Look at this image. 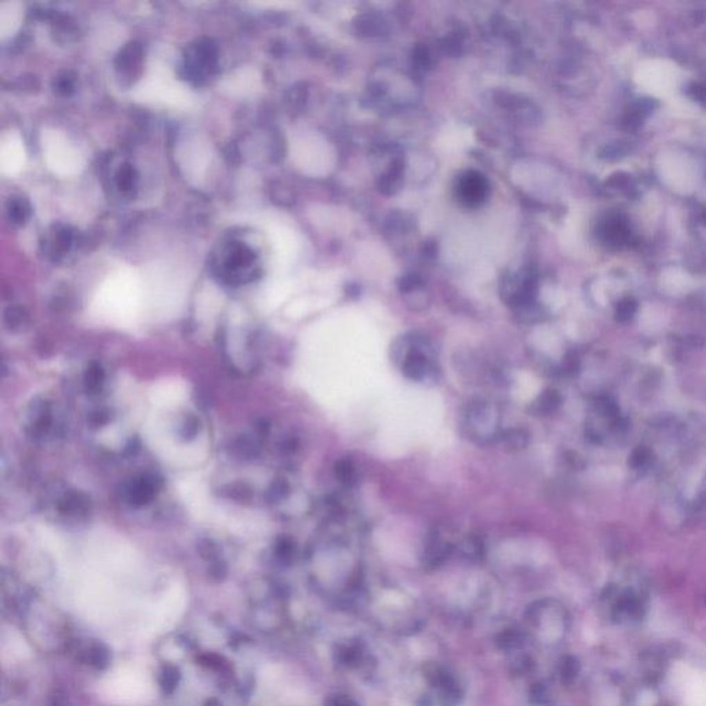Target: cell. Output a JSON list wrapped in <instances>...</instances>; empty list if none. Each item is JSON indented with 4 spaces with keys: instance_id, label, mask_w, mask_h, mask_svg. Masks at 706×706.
Segmentation results:
<instances>
[{
    "instance_id": "obj_11",
    "label": "cell",
    "mask_w": 706,
    "mask_h": 706,
    "mask_svg": "<svg viewBox=\"0 0 706 706\" xmlns=\"http://www.w3.org/2000/svg\"><path fill=\"white\" fill-rule=\"evenodd\" d=\"M498 442L502 444L505 450L511 453L522 451L527 449V446L530 444V433L523 428L504 429Z\"/></svg>"
},
{
    "instance_id": "obj_20",
    "label": "cell",
    "mask_w": 706,
    "mask_h": 706,
    "mask_svg": "<svg viewBox=\"0 0 706 706\" xmlns=\"http://www.w3.org/2000/svg\"><path fill=\"white\" fill-rule=\"evenodd\" d=\"M644 118H645V116H643V115H641V113H640V112H639V111L633 106V108L629 111L628 113L624 116V119H623V122H621V127H623L624 130H627V131H636V130L641 126V123H643Z\"/></svg>"
},
{
    "instance_id": "obj_7",
    "label": "cell",
    "mask_w": 706,
    "mask_h": 706,
    "mask_svg": "<svg viewBox=\"0 0 706 706\" xmlns=\"http://www.w3.org/2000/svg\"><path fill=\"white\" fill-rule=\"evenodd\" d=\"M488 181L486 177L476 171H468L458 179L457 195L467 206H477L488 196Z\"/></svg>"
},
{
    "instance_id": "obj_13",
    "label": "cell",
    "mask_w": 706,
    "mask_h": 706,
    "mask_svg": "<svg viewBox=\"0 0 706 706\" xmlns=\"http://www.w3.org/2000/svg\"><path fill=\"white\" fill-rule=\"evenodd\" d=\"M60 511L65 515H83L90 511V499L81 492L65 494L60 501Z\"/></svg>"
},
{
    "instance_id": "obj_9",
    "label": "cell",
    "mask_w": 706,
    "mask_h": 706,
    "mask_svg": "<svg viewBox=\"0 0 706 706\" xmlns=\"http://www.w3.org/2000/svg\"><path fill=\"white\" fill-rule=\"evenodd\" d=\"M159 480L150 474H141L134 477L126 484L125 495L133 506H144L150 504L159 490Z\"/></svg>"
},
{
    "instance_id": "obj_3",
    "label": "cell",
    "mask_w": 706,
    "mask_h": 706,
    "mask_svg": "<svg viewBox=\"0 0 706 706\" xmlns=\"http://www.w3.org/2000/svg\"><path fill=\"white\" fill-rule=\"evenodd\" d=\"M42 152L46 166L60 177L77 175L83 168V157L68 137L56 130L45 129L42 133Z\"/></svg>"
},
{
    "instance_id": "obj_21",
    "label": "cell",
    "mask_w": 706,
    "mask_h": 706,
    "mask_svg": "<svg viewBox=\"0 0 706 706\" xmlns=\"http://www.w3.org/2000/svg\"><path fill=\"white\" fill-rule=\"evenodd\" d=\"M287 491H289V484L286 481H283V480H278L269 488L268 499L272 501V502L282 501L287 495Z\"/></svg>"
},
{
    "instance_id": "obj_1",
    "label": "cell",
    "mask_w": 706,
    "mask_h": 706,
    "mask_svg": "<svg viewBox=\"0 0 706 706\" xmlns=\"http://www.w3.org/2000/svg\"><path fill=\"white\" fill-rule=\"evenodd\" d=\"M391 352L393 363L408 381L431 385L439 380L436 349L424 334L408 332L399 337L393 342Z\"/></svg>"
},
{
    "instance_id": "obj_8",
    "label": "cell",
    "mask_w": 706,
    "mask_h": 706,
    "mask_svg": "<svg viewBox=\"0 0 706 706\" xmlns=\"http://www.w3.org/2000/svg\"><path fill=\"white\" fill-rule=\"evenodd\" d=\"M444 530V527H435L428 534L424 547V561L426 565H439L454 549L456 544Z\"/></svg>"
},
{
    "instance_id": "obj_15",
    "label": "cell",
    "mask_w": 706,
    "mask_h": 706,
    "mask_svg": "<svg viewBox=\"0 0 706 706\" xmlns=\"http://www.w3.org/2000/svg\"><path fill=\"white\" fill-rule=\"evenodd\" d=\"M457 547L461 552V554L468 559H480L484 553V543H483L481 537H479L476 534L465 536L457 544Z\"/></svg>"
},
{
    "instance_id": "obj_27",
    "label": "cell",
    "mask_w": 706,
    "mask_h": 706,
    "mask_svg": "<svg viewBox=\"0 0 706 706\" xmlns=\"http://www.w3.org/2000/svg\"><path fill=\"white\" fill-rule=\"evenodd\" d=\"M704 223H705V225H706V211H705V213H704Z\"/></svg>"
},
{
    "instance_id": "obj_25",
    "label": "cell",
    "mask_w": 706,
    "mask_h": 706,
    "mask_svg": "<svg viewBox=\"0 0 706 706\" xmlns=\"http://www.w3.org/2000/svg\"><path fill=\"white\" fill-rule=\"evenodd\" d=\"M326 706H358V704L346 696H334L328 698Z\"/></svg>"
},
{
    "instance_id": "obj_2",
    "label": "cell",
    "mask_w": 706,
    "mask_h": 706,
    "mask_svg": "<svg viewBox=\"0 0 706 706\" xmlns=\"http://www.w3.org/2000/svg\"><path fill=\"white\" fill-rule=\"evenodd\" d=\"M463 429L465 436L477 446L497 443L504 431L498 404L481 397L471 400L463 412Z\"/></svg>"
},
{
    "instance_id": "obj_24",
    "label": "cell",
    "mask_w": 706,
    "mask_h": 706,
    "mask_svg": "<svg viewBox=\"0 0 706 706\" xmlns=\"http://www.w3.org/2000/svg\"><path fill=\"white\" fill-rule=\"evenodd\" d=\"M689 94L698 102L706 104V86L701 83L691 84V88L689 90Z\"/></svg>"
},
{
    "instance_id": "obj_10",
    "label": "cell",
    "mask_w": 706,
    "mask_h": 706,
    "mask_svg": "<svg viewBox=\"0 0 706 706\" xmlns=\"http://www.w3.org/2000/svg\"><path fill=\"white\" fill-rule=\"evenodd\" d=\"M24 11L18 1H4L0 4V38L11 36L19 26Z\"/></svg>"
},
{
    "instance_id": "obj_6",
    "label": "cell",
    "mask_w": 706,
    "mask_h": 706,
    "mask_svg": "<svg viewBox=\"0 0 706 706\" xmlns=\"http://www.w3.org/2000/svg\"><path fill=\"white\" fill-rule=\"evenodd\" d=\"M25 145L18 131L10 130L0 141V168L7 175L18 174L25 164Z\"/></svg>"
},
{
    "instance_id": "obj_23",
    "label": "cell",
    "mask_w": 706,
    "mask_h": 706,
    "mask_svg": "<svg viewBox=\"0 0 706 706\" xmlns=\"http://www.w3.org/2000/svg\"><path fill=\"white\" fill-rule=\"evenodd\" d=\"M239 78L240 79L232 78V81H235V83H234V84H230V86H228V88H232V91L239 90V88L241 87V77H239ZM243 79H244V86H246V87H248V88H251L252 86L255 87V80L258 78H255V77H254V72H252V71H250V72L243 71Z\"/></svg>"
},
{
    "instance_id": "obj_22",
    "label": "cell",
    "mask_w": 706,
    "mask_h": 706,
    "mask_svg": "<svg viewBox=\"0 0 706 706\" xmlns=\"http://www.w3.org/2000/svg\"><path fill=\"white\" fill-rule=\"evenodd\" d=\"M198 431H199V421L193 417H188L182 425L181 436H184L185 439H191L198 435Z\"/></svg>"
},
{
    "instance_id": "obj_16",
    "label": "cell",
    "mask_w": 706,
    "mask_h": 706,
    "mask_svg": "<svg viewBox=\"0 0 706 706\" xmlns=\"http://www.w3.org/2000/svg\"><path fill=\"white\" fill-rule=\"evenodd\" d=\"M104 380H105V373H104L102 367L98 363H91L86 371V376H84V384H86L87 391H90V393L98 392L104 384Z\"/></svg>"
},
{
    "instance_id": "obj_26",
    "label": "cell",
    "mask_w": 706,
    "mask_h": 706,
    "mask_svg": "<svg viewBox=\"0 0 706 706\" xmlns=\"http://www.w3.org/2000/svg\"><path fill=\"white\" fill-rule=\"evenodd\" d=\"M90 421H91V424H93V425H95V426L104 425V424H106V421H108V414H106V412H104L102 410H99V411H97V412H94V414H93V417H91V419H90Z\"/></svg>"
},
{
    "instance_id": "obj_18",
    "label": "cell",
    "mask_w": 706,
    "mask_h": 706,
    "mask_svg": "<svg viewBox=\"0 0 706 706\" xmlns=\"http://www.w3.org/2000/svg\"><path fill=\"white\" fill-rule=\"evenodd\" d=\"M579 671L578 662L572 657H565L560 664V676L564 682H571Z\"/></svg>"
},
{
    "instance_id": "obj_19",
    "label": "cell",
    "mask_w": 706,
    "mask_h": 706,
    "mask_svg": "<svg viewBox=\"0 0 706 706\" xmlns=\"http://www.w3.org/2000/svg\"><path fill=\"white\" fill-rule=\"evenodd\" d=\"M636 301L632 300V298H624L621 300L617 307H616V317L621 321H627L629 319H632V316L636 312Z\"/></svg>"
},
{
    "instance_id": "obj_17",
    "label": "cell",
    "mask_w": 706,
    "mask_h": 706,
    "mask_svg": "<svg viewBox=\"0 0 706 706\" xmlns=\"http://www.w3.org/2000/svg\"><path fill=\"white\" fill-rule=\"evenodd\" d=\"M628 152V145L625 143H613L602 150L600 157L604 160H618L621 157H627Z\"/></svg>"
},
{
    "instance_id": "obj_12",
    "label": "cell",
    "mask_w": 706,
    "mask_h": 706,
    "mask_svg": "<svg viewBox=\"0 0 706 706\" xmlns=\"http://www.w3.org/2000/svg\"><path fill=\"white\" fill-rule=\"evenodd\" d=\"M561 403L560 394L554 390H545L541 394L536 397V400L529 407V411L533 415H549Z\"/></svg>"
},
{
    "instance_id": "obj_14",
    "label": "cell",
    "mask_w": 706,
    "mask_h": 706,
    "mask_svg": "<svg viewBox=\"0 0 706 706\" xmlns=\"http://www.w3.org/2000/svg\"><path fill=\"white\" fill-rule=\"evenodd\" d=\"M334 476L342 486L353 487L358 483L359 473L355 463L349 457H345L337 461L334 467Z\"/></svg>"
},
{
    "instance_id": "obj_5",
    "label": "cell",
    "mask_w": 706,
    "mask_h": 706,
    "mask_svg": "<svg viewBox=\"0 0 706 706\" xmlns=\"http://www.w3.org/2000/svg\"><path fill=\"white\" fill-rule=\"evenodd\" d=\"M618 424L620 417L617 407L607 399H602L593 404V408L589 412L586 431L595 440H602L613 435V432L618 428Z\"/></svg>"
},
{
    "instance_id": "obj_4",
    "label": "cell",
    "mask_w": 706,
    "mask_h": 706,
    "mask_svg": "<svg viewBox=\"0 0 706 706\" xmlns=\"http://www.w3.org/2000/svg\"><path fill=\"white\" fill-rule=\"evenodd\" d=\"M134 95L140 101L164 106H184L189 101L186 88L167 71L157 68L141 80Z\"/></svg>"
}]
</instances>
